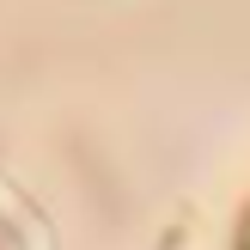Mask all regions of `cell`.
<instances>
[{
    "label": "cell",
    "instance_id": "6da1fadb",
    "mask_svg": "<svg viewBox=\"0 0 250 250\" xmlns=\"http://www.w3.org/2000/svg\"><path fill=\"white\" fill-rule=\"evenodd\" d=\"M238 250H250V208H244V220H238Z\"/></svg>",
    "mask_w": 250,
    "mask_h": 250
}]
</instances>
